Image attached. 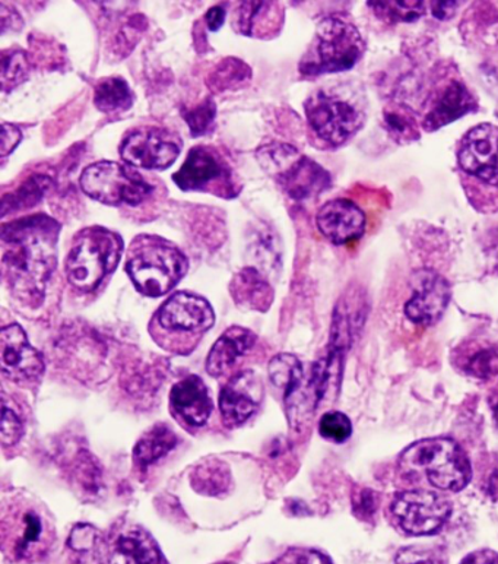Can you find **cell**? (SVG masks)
I'll return each instance as SVG.
<instances>
[{
	"mask_svg": "<svg viewBox=\"0 0 498 564\" xmlns=\"http://www.w3.org/2000/svg\"><path fill=\"white\" fill-rule=\"evenodd\" d=\"M61 224L44 214L3 224V276L21 302L39 306L57 267Z\"/></svg>",
	"mask_w": 498,
	"mask_h": 564,
	"instance_id": "obj_1",
	"label": "cell"
},
{
	"mask_svg": "<svg viewBox=\"0 0 498 564\" xmlns=\"http://www.w3.org/2000/svg\"><path fill=\"white\" fill-rule=\"evenodd\" d=\"M188 270L185 253L156 236H139L133 240L126 271L139 293L161 297L182 281Z\"/></svg>",
	"mask_w": 498,
	"mask_h": 564,
	"instance_id": "obj_2",
	"label": "cell"
},
{
	"mask_svg": "<svg viewBox=\"0 0 498 564\" xmlns=\"http://www.w3.org/2000/svg\"><path fill=\"white\" fill-rule=\"evenodd\" d=\"M123 250V239L118 232L100 226L85 228L75 236L67 254V280L84 293L96 291L118 268Z\"/></svg>",
	"mask_w": 498,
	"mask_h": 564,
	"instance_id": "obj_3",
	"label": "cell"
},
{
	"mask_svg": "<svg viewBox=\"0 0 498 564\" xmlns=\"http://www.w3.org/2000/svg\"><path fill=\"white\" fill-rule=\"evenodd\" d=\"M401 468L408 476L423 474L430 485L446 491L464 490L473 477L468 456L446 437L425 438L408 447L401 455Z\"/></svg>",
	"mask_w": 498,
	"mask_h": 564,
	"instance_id": "obj_4",
	"label": "cell"
},
{
	"mask_svg": "<svg viewBox=\"0 0 498 564\" xmlns=\"http://www.w3.org/2000/svg\"><path fill=\"white\" fill-rule=\"evenodd\" d=\"M365 51L366 43L357 26L340 18H326L317 25L299 69L304 76L339 74L353 69Z\"/></svg>",
	"mask_w": 498,
	"mask_h": 564,
	"instance_id": "obj_5",
	"label": "cell"
},
{
	"mask_svg": "<svg viewBox=\"0 0 498 564\" xmlns=\"http://www.w3.org/2000/svg\"><path fill=\"white\" fill-rule=\"evenodd\" d=\"M256 160L269 176L275 178L291 199L316 198L331 187V174L289 143L272 142L256 151Z\"/></svg>",
	"mask_w": 498,
	"mask_h": 564,
	"instance_id": "obj_6",
	"label": "cell"
},
{
	"mask_svg": "<svg viewBox=\"0 0 498 564\" xmlns=\"http://www.w3.org/2000/svg\"><path fill=\"white\" fill-rule=\"evenodd\" d=\"M79 185L89 198L110 207H138L154 192L142 174L115 161L88 165L80 174Z\"/></svg>",
	"mask_w": 498,
	"mask_h": 564,
	"instance_id": "obj_7",
	"label": "cell"
},
{
	"mask_svg": "<svg viewBox=\"0 0 498 564\" xmlns=\"http://www.w3.org/2000/svg\"><path fill=\"white\" fill-rule=\"evenodd\" d=\"M173 181L183 192H209L226 199L240 194L235 170L221 152L205 145L188 151L185 163L174 173Z\"/></svg>",
	"mask_w": 498,
	"mask_h": 564,
	"instance_id": "obj_8",
	"label": "cell"
},
{
	"mask_svg": "<svg viewBox=\"0 0 498 564\" xmlns=\"http://www.w3.org/2000/svg\"><path fill=\"white\" fill-rule=\"evenodd\" d=\"M3 552L13 561H31L43 556L52 543L53 532L47 517L33 505H18L2 522Z\"/></svg>",
	"mask_w": 498,
	"mask_h": 564,
	"instance_id": "obj_9",
	"label": "cell"
},
{
	"mask_svg": "<svg viewBox=\"0 0 498 564\" xmlns=\"http://www.w3.org/2000/svg\"><path fill=\"white\" fill-rule=\"evenodd\" d=\"M308 124L323 142L343 145L360 131L365 118L351 102L334 94L318 91L304 105Z\"/></svg>",
	"mask_w": 498,
	"mask_h": 564,
	"instance_id": "obj_10",
	"label": "cell"
},
{
	"mask_svg": "<svg viewBox=\"0 0 498 564\" xmlns=\"http://www.w3.org/2000/svg\"><path fill=\"white\" fill-rule=\"evenodd\" d=\"M390 512L407 534L432 535L442 530L451 517L452 505L434 491L408 490L394 496Z\"/></svg>",
	"mask_w": 498,
	"mask_h": 564,
	"instance_id": "obj_11",
	"label": "cell"
},
{
	"mask_svg": "<svg viewBox=\"0 0 498 564\" xmlns=\"http://www.w3.org/2000/svg\"><path fill=\"white\" fill-rule=\"evenodd\" d=\"M181 137L167 129H133L120 143V155L129 165L143 170H167L181 155Z\"/></svg>",
	"mask_w": 498,
	"mask_h": 564,
	"instance_id": "obj_12",
	"label": "cell"
},
{
	"mask_svg": "<svg viewBox=\"0 0 498 564\" xmlns=\"http://www.w3.org/2000/svg\"><path fill=\"white\" fill-rule=\"evenodd\" d=\"M457 163L469 176L498 186V127L483 123L470 129L461 142Z\"/></svg>",
	"mask_w": 498,
	"mask_h": 564,
	"instance_id": "obj_13",
	"label": "cell"
},
{
	"mask_svg": "<svg viewBox=\"0 0 498 564\" xmlns=\"http://www.w3.org/2000/svg\"><path fill=\"white\" fill-rule=\"evenodd\" d=\"M155 324L172 334L201 335L213 328L215 315L204 297L181 291L160 307Z\"/></svg>",
	"mask_w": 498,
	"mask_h": 564,
	"instance_id": "obj_14",
	"label": "cell"
},
{
	"mask_svg": "<svg viewBox=\"0 0 498 564\" xmlns=\"http://www.w3.org/2000/svg\"><path fill=\"white\" fill-rule=\"evenodd\" d=\"M0 348H2L0 350L2 371L9 380L24 384L42 378L44 371L42 354L31 346L20 325L3 326L0 334Z\"/></svg>",
	"mask_w": 498,
	"mask_h": 564,
	"instance_id": "obj_15",
	"label": "cell"
},
{
	"mask_svg": "<svg viewBox=\"0 0 498 564\" xmlns=\"http://www.w3.org/2000/svg\"><path fill=\"white\" fill-rule=\"evenodd\" d=\"M269 378L278 389L284 392L286 411L290 422L297 420L300 414L316 410L317 401L311 388V382L304 388V370L302 361L291 354H280L269 365Z\"/></svg>",
	"mask_w": 498,
	"mask_h": 564,
	"instance_id": "obj_16",
	"label": "cell"
},
{
	"mask_svg": "<svg viewBox=\"0 0 498 564\" xmlns=\"http://www.w3.org/2000/svg\"><path fill=\"white\" fill-rule=\"evenodd\" d=\"M451 285L434 271H421L415 276L414 290L405 304L408 319L416 325L436 324L451 303Z\"/></svg>",
	"mask_w": 498,
	"mask_h": 564,
	"instance_id": "obj_17",
	"label": "cell"
},
{
	"mask_svg": "<svg viewBox=\"0 0 498 564\" xmlns=\"http://www.w3.org/2000/svg\"><path fill=\"white\" fill-rule=\"evenodd\" d=\"M262 395V383L253 371H241L232 378L219 393V410L227 427L248 422L258 411Z\"/></svg>",
	"mask_w": 498,
	"mask_h": 564,
	"instance_id": "obj_18",
	"label": "cell"
},
{
	"mask_svg": "<svg viewBox=\"0 0 498 564\" xmlns=\"http://www.w3.org/2000/svg\"><path fill=\"white\" fill-rule=\"evenodd\" d=\"M318 231L334 245H348L360 240L366 231V215L348 199H334L318 209Z\"/></svg>",
	"mask_w": 498,
	"mask_h": 564,
	"instance_id": "obj_19",
	"label": "cell"
},
{
	"mask_svg": "<svg viewBox=\"0 0 498 564\" xmlns=\"http://www.w3.org/2000/svg\"><path fill=\"white\" fill-rule=\"evenodd\" d=\"M369 303L365 291L353 289L336 304L331 329V350L345 354L365 326Z\"/></svg>",
	"mask_w": 498,
	"mask_h": 564,
	"instance_id": "obj_20",
	"label": "cell"
},
{
	"mask_svg": "<svg viewBox=\"0 0 498 564\" xmlns=\"http://www.w3.org/2000/svg\"><path fill=\"white\" fill-rule=\"evenodd\" d=\"M170 401L177 417L193 427L204 425L213 413L208 388L199 376H188L174 384Z\"/></svg>",
	"mask_w": 498,
	"mask_h": 564,
	"instance_id": "obj_21",
	"label": "cell"
},
{
	"mask_svg": "<svg viewBox=\"0 0 498 564\" xmlns=\"http://www.w3.org/2000/svg\"><path fill=\"white\" fill-rule=\"evenodd\" d=\"M477 102L469 89L464 84L453 80L437 98L436 105L425 116L424 129L429 132L437 131L448 123L456 122L457 119L475 110Z\"/></svg>",
	"mask_w": 498,
	"mask_h": 564,
	"instance_id": "obj_22",
	"label": "cell"
},
{
	"mask_svg": "<svg viewBox=\"0 0 498 564\" xmlns=\"http://www.w3.org/2000/svg\"><path fill=\"white\" fill-rule=\"evenodd\" d=\"M256 335L249 329L232 326L219 337L206 360V370L214 378L227 373L240 357L255 346Z\"/></svg>",
	"mask_w": 498,
	"mask_h": 564,
	"instance_id": "obj_23",
	"label": "cell"
},
{
	"mask_svg": "<svg viewBox=\"0 0 498 564\" xmlns=\"http://www.w3.org/2000/svg\"><path fill=\"white\" fill-rule=\"evenodd\" d=\"M105 564H167L159 545L147 532L120 535Z\"/></svg>",
	"mask_w": 498,
	"mask_h": 564,
	"instance_id": "obj_24",
	"label": "cell"
},
{
	"mask_svg": "<svg viewBox=\"0 0 498 564\" xmlns=\"http://www.w3.org/2000/svg\"><path fill=\"white\" fill-rule=\"evenodd\" d=\"M232 25L248 37H272L280 29V7L277 2H241Z\"/></svg>",
	"mask_w": 498,
	"mask_h": 564,
	"instance_id": "obj_25",
	"label": "cell"
},
{
	"mask_svg": "<svg viewBox=\"0 0 498 564\" xmlns=\"http://www.w3.org/2000/svg\"><path fill=\"white\" fill-rule=\"evenodd\" d=\"M231 294L240 307L267 312L273 302V290L256 268H245L231 282Z\"/></svg>",
	"mask_w": 498,
	"mask_h": 564,
	"instance_id": "obj_26",
	"label": "cell"
},
{
	"mask_svg": "<svg viewBox=\"0 0 498 564\" xmlns=\"http://www.w3.org/2000/svg\"><path fill=\"white\" fill-rule=\"evenodd\" d=\"M177 446V436L165 424L155 425L148 430L134 446L133 458L139 467L147 468L164 458Z\"/></svg>",
	"mask_w": 498,
	"mask_h": 564,
	"instance_id": "obj_27",
	"label": "cell"
},
{
	"mask_svg": "<svg viewBox=\"0 0 498 564\" xmlns=\"http://www.w3.org/2000/svg\"><path fill=\"white\" fill-rule=\"evenodd\" d=\"M94 105L106 115L123 113L133 105V93L123 78L101 79L94 89Z\"/></svg>",
	"mask_w": 498,
	"mask_h": 564,
	"instance_id": "obj_28",
	"label": "cell"
},
{
	"mask_svg": "<svg viewBox=\"0 0 498 564\" xmlns=\"http://www.w3.org/2000/svg\"><path fill=\"white\" fill-rule=\"evenodd\" d=\"M51 187L52 178L42 176V174H35V176L26 178L17 191L3 196L2 217L35 207L51 191Z\"/></svg>",
	"mask_w": 498,
	"mask_h": 564,
	"instance_id": "obj_29",
	"label": "cell"
},
{
	"mask_svg": "<svg viewBox=\"0 0 498 564\" xmlns=\"http://www.w3.org/2000/svg\"><path fill=\"white\" fill-rule=\"evenodd\" d=\"M230 469L217 459L205 460L193 469L192 486L197 494L219 496L230 486Z\"/></svg>",
	"mask_w": 498,
	"mask_h": 564,
	"instance_id": "obj_30",
	"label": "cell"
},
{
	"mask_svg": "<svg viewBox=\"0 0 498 564\" xmlns=\"http://www.w3.org/2000/svg\"><path fill=\"white\" fill-rule=\"evenodd\" d=\"M251 78V70L243 61L228 57L219 62L217 68L210 72L208 84L215 93L230 91V89L243 88Z\"/></svg>",
	"mask_w": 498,
	"mask_h": 564,
	"instance_id": "obj_31",
	"label": "cell"
},
{
	"mask_svg": "<svg viewBox=\"0 0 498 564\" xmlns=\"http://www.w3.org/2000/svg\"><path fill=\"white\" fill-rule=\"evenodd\" d=\"M462 369L475 378L488 379L498 375L497 346L478 347L462 358Z\"/></svg>",
	"mask_w": 498,
	"mask_h": 564,
	"instance_id": "obj_32",
	"label": "cell"
},
{
	"mask_svg": "<svg viewBox=\"0 0 498 564\" xmlns=\"http://www.w3.org/2000/svg\"><path fill=\"white\" fill-rule=\"evenodd\" d=\"M369 7L389 22L416 21L427 11L425 2H369Z\"/></svg>",
	"mask_w": 498,
	"mask_h": 564,
	"instance_id": "obj_33",
	"label": "cell"
},
{
	"mask_svg": "<svg viewBox=\"0 0 498 564\" xmlns=\"http://www.w3.org/2000/svg\"><path fill=\"white\" fill-rule=\"evenodd\" d=\"M182 115L188 129H191V135L193 138L204 137L213 131L215 116H217V105H215L213 98L208 97L193 109H183Z\"/></svg>",
	"mask_w": 498,
	"mask_h": 564,
	"instance_id": "obj_34",
	"label": "cell"
},
{
	"mask_svg": "<svg viewBox=\"0 0 498 564\" xmlns=\"http://www.w3.org/2000/svg\"><path fill=\"white\" fill-rule=\"evenodd\" d=\"M2 84L7 91L8 87H17L22 80L29 78V61L24 52H4L2 56Z\"/></svg>",
	"mask_w": 498,
	"mask_h": 564,
	"instance_id": "obj_35",
	"label": "cell"
},
{
	"mask_svg": "<svg viewBox=\"0 0 498 564\" xmlns=\"http://www.w3.org/2000/svg\"><path fill=\"white\" fill-rule=\"evenodd\" d=\"M318 432L327 441L343 443L351 436L353 424L347 415L338 413V411H331V413L323 415L321 423H318Z\"/></svg>",
	"mask_w": 498,
	"mask_h": 564,
	"instance_id": "obj_36",
	"label": "cell"
},
{
	"mask_svg": "<svg viewBox=\"0 0 498 564\" xmlns=\"http://www.w3.org/2000/svg\"><path fill=\"white\" fill-rule=\"evenodd\" d=\"M386 124L393 137L402 138L403 141L414 140L415 124L414 119L408 116L405 111L390 110L386 111Z\"/></svg>",
	"mask_w": 498,
	"mask_h": 564,
	"instance_id": "obj_37",
	"label": "cell"
},
{
	"mask_svg": "<svg viewBox=\"0 0 498 564\" xmlns=\"http://www.w3.org/2000/svg\"><path fill=\"white\" fill-rule=\"evenodd\" d=\"M22 422L20 415L9 409L8 401L3 398L2 411V442L4 446H12L20 442L22 436Z\"/></svg>",
	"mask_w": 498,
	"mask_h": 564,
	"instance_id": "obj_38",
	"label": "cell"
},
{
	"mask_svg": "<svg viewBox=\"0 0 498 564\" xmlns=\"http://www.w3.org/2000/svg\"><path fill=\"white\" fill-rule=\"evenodd\" d=\"M397 564H446L436 550L408 547L397 556Z\"/></svg>",
	"mask_w": 498,
	"mask_h": 564,
	"instance_id": "obj_39",
	"label": "cell"
},
{
	"mask_svg": "<svg viewBox=\"0 0 498 564\" xmlns=\"http://www.w3.org/2000/svg\"><path fill=\"white\" fill-rule=\"evenodd\" d=\"M98 539L96 528L88 525V523H79L71 532L69 545L76 552H88L94 549Z\"/></svg>",
	"mask_w": 498,
	"mask_h": 564,
	"instance_id": "obj_40",
	"label": "cell"
},
{
	"mask_svg": "<svg viewBox=\"0 0 498 564\" xmlns=\"http://www.w3.org/2000/svg\"><path fill=\"white\" fill-rule=\"evenodd\" d=\"M278 564H332V562L316 550H291Z\"/></svg>",
	"mask_w": 498,
	"mask_h": 564,
	"instance_id": "obj_41",
	"label": "cell"
},
{
	"mask_svg": "<svg viewBox=\"0 0 498 564\" xmlns=\"http://www.w3.org/2000/svg\"><path fill=\"white\" fill-rule=\"evenodd\" d=\"M22 140V133L20 129L13 127V124L3 123L2 124V150H0V154L2 156H8L12 154L13 150Z\"/></svg>",
	"mask_w": 498,
	"mask_h": 564,
	"instance_id": "obj_42",
	"label": "cell"
},
{
	"mask_svg": "<svg viewBox=\"0 0 498 564\" xmlns=\"http://www.w3.org/2000/svg\"><path fill=\"white\" fill-rule=\"evenodd\" d=\"M206 24H208L209 31H218L226 22V9L223 7L210 8L205 15Z\"/></svg>",
	"mask_w": 498,
	"mask_h": 564,
	"instance_id": "obj_43",
	"label": "cell"
},
{
	"mask_svg": "<svg viewBox=\"0 0 498 564\" xmlns=\"http://www.w3.org/2000/svg\"><path fill=\"white\" fill-rule=\"evenodd\" d=\"M432 8L433 15L439 18V20H448L455 15L456 9L459 8V2H432L430 4Z\"/></svg>",
	"mask_w": 498,
	"mask_h": 564,
	"instance_id": "obj_44",
	"label": "cell"
},
{
	"mask_svg": "<svg viewBox=\"0 0 498 564\" xmlns=\"http://www.w3.org/2000/svg\"><path fill=\"white\" fill-rule=\"evenodd\" d=\"M357 512L360 514H371L376 510V495L374 491H362L357 499Z\"/></svg>",
	"mask_w": 498,
	"mask_h": 564,
	"instance_id": "obj_45",
	"label": "cell"
},
{
	"mask_svg": "<svg viewBox=\"0 0 498 564\" xmlns=\"http://www.w3.org/2000/svg\"><path fill=\"white\" fill-rule=\"evenodd\" d=\"M462 564H498V554L490 550L469 554Z\"/></svg>",
	"mask_w": 498,
	"mask_h": 564,
	"instance_id": "obj_46",
	"label": "cell"
},
{
	"mask_svg": "<svg viewBox=\"0 0 498 564\" xmlns=\"http://www.w3.org/2000/svg\"><path fill=\"white\" fill-rule=\"evenodd\" d=\"M268 243H271V240H263L262 243H260V248H264V246H268ZM258 252H262V249H258ZM263 253L267 254V257L269 258H275L277 257V252L275 250H267L264 249L263 250Z\"/></svg>",
	"mask_w": 498,
	"mask_h": 564,
	"instance_id": "obj_47",
	"label": "cell"
},
{
	"mask_svg": "<svg viewBox=\"0 0 498 564\" xmlns=\"http://www.w3.org/2000/svg\"><path fill=\"white\" fill-rule=\"evenodd\" d=\"M495 411H496V414H497V417H498V400H497V404L495 405Z\"/></svg>",
	"mask_w": 498,
	"mask_h": 564,
	"instance_id": "obj_48",
	"label": "cell"
}]
</instances>
